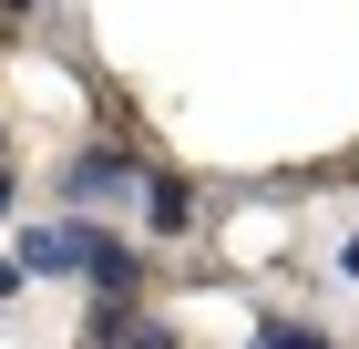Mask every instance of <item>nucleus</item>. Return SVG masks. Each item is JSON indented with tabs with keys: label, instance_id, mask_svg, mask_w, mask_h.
<instances>
[{
	"label": "nucleus",
	"instance_id": "obj_2",
	"mask_svg": "<svg viewBox=\"0 0 359 349\" xmlns=\"http://www.w3.org/2000/svg\"><path fill=\"white\" fill-rule=\"evenodd\" d=\"M144 175H154V164H144L134 144H83V154H72V164H62V175H52V206H62V216H93V206H123V195H134Z\"/></svg>",
	"mask_w": 359,
	"mask_h": 349
},
{
	"label": "nucleus",
	"instance_id": "obj_6",
	"mask_svg": "<svg viewBox=\"0 0 359 349\" xmlns=\"http://www.w3.org/2000/svg\"><path fill=\"white\" fill-rule=\"evenodd\" d=\"M21 288H31V277H21V268H11V257H0V308H11V298H21Z\"/></svg>",
	"mask_w": 359,
	"mask_h": 349
},
{
	"label": "nucleus",
	"instance_id": "obj_1",
	"mask_svg": "<svg viewBox=\"0 0 359 349\" xmlns=\"http://www.w3.org/2000/svg\"><path fill=\"white\" fill-rule=\"evenodd\" d=\"M11 268L21 277H83L93 298H134L144 288L134 246L113 237V226H93V216H31L21 246H11Z\"/></svg>",
	"mask_w": 359,
	"mask_h": 349
},
{
	"label": "nucleus",
	"instance_id": "obj_7",
	"mask_svg": "<svg viewBox=\"0 0 359 349\" xmlns=\"http://www.w3.org/2000/svg\"><path fill=\"white\" fill-rule=\"evenodd\" d=\"M339 277H349V288H359V237H349V246H339Z\"/></svg>",
	"mask_w": 359,
	"mask_h": 349
},
{
	"label": "nucleus",
	"instance_id": "obj_5",
	"mask_svg": "<svg viewBox=\"0 0 359 349\" xmlns=\"http://www.w3.org/2000/svg\"><path fill=\"white\" fill-rule=\"evenodd\" d=\"M0 216H21V175H11V164H0Z\"/></svg>",
	"mask_w": 359,
	"mask_h": 349
},
{
	"label": "nucleus",
	"instance_id": "obj_3",
	"mask_svg": "<svg viewBox=\"0 0 359 349\" xmlns=\"http://www.w3.org/2000/svg\"><path fill=\"white\" fill-rule=\"evenodd\" d=\"M144 226H154V237H195V185L185 175H165V164L144 175Z\"/></svg>",
	"mask_w": 359,
	"mask_h": 349
},
{
	"label": "nucleus",
	"instance_id": "obj_4",
	"mask_svg": "<svg viewBox=\"0 0 359 349\" xmlns=\"http://www.w3.org/2000/svg\"><path fill=\"white\" fill-rule=\"evenodd\" d=\"M247 349H339V339H329L318 319H267V329H257Z\"/></svg>",
	"mask_w": 359,
	"mask_h": 349
}]
</instances>
